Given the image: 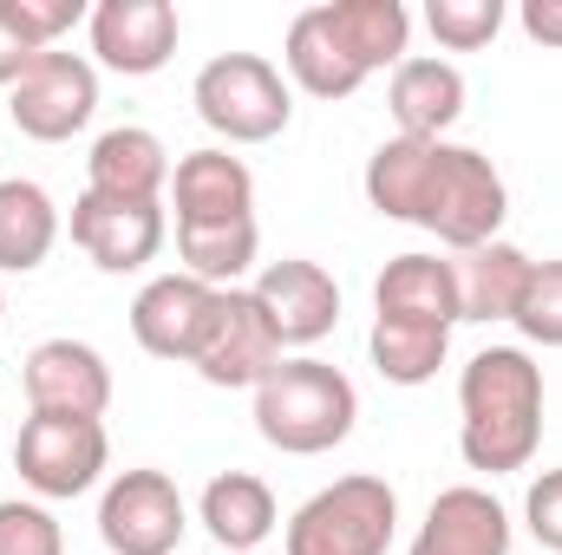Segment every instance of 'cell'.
<instances>
[{"instance_id":"4","label":"cell","mask_w":562,"mask_h":555,"mask_svg":"<svg viewBox=\"0 0 562 555\" xmlns=\"http://www.w3.org/2000/svg\"><path fill=\"white\" fill-rule=\"evenodd\" d=\"M393 530H400V490L386 477H373V471H353V477H334L327 490H314L288 517L281 550L288 555H386Z\"/></svg>"},{"instance_id":"32","label":"cell","mask_w":562,"mask_h":555,"mask_svg":"<svg viewBox=\"0 0 562 555\" xmlns=\"http://www.w3.org/2000/svg\"><path fill=\"white\" fill-rule=\"evenodd\" d=\"M33 59H40V46H33V39H26V26L13 20V0H0V86L13 92V86H20V72H26Z\"/></svg>"},{"instance_id":"31","label":"cell","mask_w":562,"mask_h":555,"mask_svg":"<svg viewBox=\"0 0 562 555\" xmlns=\"http://www.w3.org/2000/svg\"><path fill=\"white\" fill-rule=\"evenodd\" d=\"M524 523H530V536H537L550 555H562V471H543V477L530 484Z\"/></svg>"},{"instance_id":"24","label":"cell","mask_w":562,"mask_h":555,"mask_svg":"<svg viewBox=\"0 0 562 555\" xmlns=\"http://www.w3.org/2000/svg\"><path fill=\"white\" fill-rule=\"evenodd\" d=\"M367 353H373V373L386 386H431L438 366H445V353H451V327L406 320V314H373Z\"/></svg>"},{"instance_id":"13","label":"cell","mask_w":562,"mask_h":555,"mask_svg":"<svg viewBox=\"0 0 562 555\" xmlns=\"http://www.w3.org/2000/svg\"><path fill=\"white\" fill-rule=\"evenodd\" d=\"M216 294L223 287H203L196 275H157L138 287V301H132V340H138L150 360H177V366H190V353H196V340H203V327H210V314H216Z\"/></svg>"},{"instance_id":"25","label":"cell","mask_w":562,"mask_h":555,"mask_svg":"<svg viewBox=\"0 0 562 555\" xmlns=\"http://www.w3.org/2000/svg\"><path fill=\"white\" fill-rule=\"evenodd\" d=\"M530 256L517 249V242H484V249H471V256H458V294H464V320H517V301H524V287H530Z\"/></svg>"},{"instance_id":"5","label":"cell","mask_w":562,"mask_h":555,"mask_svg":"<svg viewBox=\"0 0 562 555\" xmlns=\"http://www.w3.org/2000/svg\"><path fill=\"white\" fill-rule=\"evenodd\" d=\"M190 105H196V118L223 144H269L294 118V86L281 79V66L262 59V53H216L196 72Z\"/></svg>"},{"instance_id":"11","label":"cell","mask_w":562,"mask_h":555,"mask_svg":"<svg viewBox=\"0 0 562 555\" xmlns=\"http://www.w3.org/2000/svg\"><path fill=\"white\" fill-rule=\"evenodd\" d=\"M86 33H92V66L125 72V79H150L170 66L183 20L170 0H99Z\"/></svg>"},{"instance_id":"20","label":"cell","mask_w":562,"mask_h":555,"mask_svg":"<svg viewBox=\"0 0 562 555\" xmlns=\"http://www.w3.org/2000/svg\"><path fill=\"white\" fill-rule=\"evenodd\" d=\"M281 79L301 86L307 99H353L367 86V66L327 33L321 7H301L288 20V39H281Z\"/></svg>"},{"instance_id":"17","label":"cell","mask_w":562,"mask_h":555,"mask_svg":"<svg viewBox=\"0 0 562 555\" xmlns=\"http://www.w3.org/2000/svg\"><path fill=\"white\" fill-rule=\"evenodd\" d=\"M170 150L157 132L144 125H112L92 138V157H86V190L99 196H125V203H164L170 196Z\"/></svg>"},{"instance_id":"22","label":"cell","mask_w":562,"mask_h":555,"mask_svg":"<svg viewBox=\"0 0 562 555\" xmlns=\"http://www.w3.org/2000/svg\"><path fill=\"white\" fill-rule=\"evenodd\" d=\"M321 20L367 66V79L413 59V13H406V0H321Z\"/></svg>"},{"instance_id":"26","label":"cell","mask_w":562,"mask_h":555,"mask_svg":"<svg viewBox=\"0 0 562 555\" xmlns=\"http://www.w3.org/2000/svg\"><path fill=\"white\" fill-rule=\"evenodd\" d=\"M262 256V229L256 216L243 223H183L177 229V262L183 275H196L203 287H243V275Z\"/></svg>"},{"instance_id":"30","label":"cell","mask_w":562,"mask_h":555,"mask_svg":"<svg viewBox=\"0 0 562 555\" xmlns=\"http://www.w3.org/2000/svg\"><path fill=\"white\" fill-rule=\"evenodd\" d=\"M13 20L26 26V39H33L40 53H53L79 20H92V7H86V0H13Z\"/></svg>"},{"instance_id":"33","label":"cell","mask_w":562,"mask_h":555,"mask_svg":"<svg viewBox=\"0 0 562 555\" xmlns=\"http://www.w3.org/2000/svg\"><path fill=\"white\" fill-rule=\"evenodd\" d=\"M517 26H524L537 46H562V0H524V7H517Z\"/></svg>"},{"instance_id":"23","label":"cell","mask_w":562,"mask_h":555,"mask_svg":"<svg viewBox=\"0 0 562 555\" xmlns=\"http://www.w3.org/2000/svg\"><path fill=\"white\" fill-rule=\"evenodd\" d=\"M59 242V203L33 177H0V275L46 269Z\"/></svg>"},{"instance_id":"2","label":"cell","mask_w":562,"mask_h":555,"mask_svg":"<svg viewBox=\"0 0 562 555\" xmlns=\"http://www.w3.org/2000/svg\"><path fill=\"white\" fill-rule=\"evenodd\" d=\"M543 444V366L524 347H484L458 373V451L484 477L530 471Z\"/></svg>"},{"instance_id":"14","label":"cell","mask_w":562,"mask_h":555,"mask_svg":"<svg viewBox=\"0 0 562 555\" xmlns=\"http://www.w3.org/2000/svg\"><path fill=\"white\" fill-rule=\"evenodd\" d=\"M256 301L276 320L281 347H321L340 327V281L327 275L321 262H301V256L269 262L256 275Z\"/></svg>"},{"instance_id":"15","label":"cell","mask_w":562,"mask_h":555,"mask_svg":"<svg viewBox=\"0 0 562 555\" xmlns=\"http://www.w3.org/2000/svg\"><path fill=\"white\" fill-rule=\"evenodd\" d=\"M170 209H177V229L183 223H243V216H256V170L243 157H229L223 144H203V150L177 157Z\"/></svg>"},{"instance_id":"9","label":"cell","mask_w":562,"mask_h":555,"mask_svg":"<svg viewBox=\"0 0 562 555\" xmlns=\"http://www.w3.org/2000/svg\"><path fill=\"white\" fill-rule=\"evenodd\" d=\"M7 112H13L20 138H33V144L79 138L92 125V112H99V66L86 53H59L53 46V53H40L20 72V86L7 92Z\"/></svg>"},{"instance_id":"10","label":"cell","mask_w":562,"mask_h":555,"mask_svg":"<svg viewBox=\"0 0 562 555\" xmlns=\"http://www.w3.org/2000/svg\"><path fill=\"white\" fill-rule=\"evenodd\" d=\"M72 242L86 249V262L99 275H138L164 256L170 216H164V203H125V196L79 190L72 196Z\"/></svg>"},{"instance_id":"6","label":"cell","mask_w":562,"mask_h":555,"mask_svg":"<svg viewBox=\"0 0 562 555\" xmlns=\"http://www.w3.org/2000/svg\"><path fill=\"white\" fill-rule=\"evenodd\" d=\"M13 471L40 503H72L112 471V438L105 418H66V412H33L20 424Z\"/></svg>"},{"instance_id":"8","label":"cell","mask_w":562,"mask_h":555,"mask_svg":"<svg viewBox=\"0 0 562 555\" xmlns=\"http://www.w3.org/2000/svg\"><path fill=\"white\" fill-rule=\"evenodd\" d=\"M99 536L112 555H177L190 536V503L170 471H119L99 497Z\"/></svg>"},{"instance_id":"19","label":"cell","mask_w":562,"mask_h":555,"mask_svg":"<svg viewBox=\"0 0 562 555\" xmlns=\"http://www.w3.org/2000/svg\"><path fill=\"white\" fill-rule=\"evenodd\" d=\"M386 112H393L400 138H445L464 118V72L438 53H413L406 66H393Z\"/></svg>"},{"instance_id":"12","label":"cell","mask_w":562,"mask_h":555,"mask_svg":"<svg viewBox=\"0 0 562 555\" xmlns=\"http://www.w3.org/2000/svg\"><path fill=\"white\" fill-rule=\"evenodd\" d=\"M26 380V406L33 412H66V418H105L112 406V366L99 347L59 333V340H40L20 366Z\"/></svg>"},{"instance_id":"29","label":"cell","mask_w":562,"mask_h":555,"mask_svg":"<svg viewBox=\"0 0 562 555\" xmlns=\"http://www.w3.org/2000/svg\"><path fill=\"white\" fill-rule=\"evenodd\" d=\"M510 327H517L530 347H562V256L530 269V287H524Z\"/></svg>"},{"instance_id":"3","label":"cell","mask_w":562,"mask_h":555,"mask_svg":"<svg viewBox=\"0 0 562 555\" xmlns=\"http://www.w3.org/2000/svg\"><path fill=\"white\" fill-rule=\"evenodd\" d=\"M360 424V393L340 366L301 353L281 360L276 373L256 386V431L276 444L281 457H321L334 444H347Z\"/></svg>"},{"instance_id":"21","label":"cell","mask_w":562,"mask_h":555,"mask_svg":"<svg viewBox=\"0 0 562 555\" xmlns=\"http://www.w3.org/2000/svg\"><path fill=\"white\" fill-rule=\"evenodd\" d=\"M373 314H406V320H438L458 327L464 320V294H458V262L445 256H393L373 281Z\"/></svg>"},{"instance_id":"28","label":"cell","mask_w":562,"mask_h":555,"mask_svg":"<svg viewBox=\"0 0 562 555\" xmlns=\"http://www.w3.org/2000/svg\"><path fill=\"white\" fill-rule=\"evenodd\" d=\"M0 555H66V530L40 497L0 503Z\"/></svg>"},{"instance_id":"18","label":"cell","mask_w":562,"mask_h":555,"mask_svg":"<svg viewBox=\"0 0 562 555\" xmlns=\"http://www.w3.org/2000/svg\"><path fill=\"white\" fill-rule=\"evenodd\" d=\"M196 523L210 530V543H216L223 555H256L281 530L276 490H269L256 471H223V477L203 484V497H196Z\"/></svg>"},{"instance_id":"27","label":"cell","mask_w":562,"mask_h":555,"mask_svg":"<svg viewBox=\"0 0 562 555\" xmlns=\"http://www.w3.org/2000/svg\"><path fill=\"white\" fill-rule=\"evenodd\" d=\"M504 20H510L504 0H431V7H425V26H431V39H438L445 53H477V46H491V39L504 33Z\"/></svg>"},{"instance_id":"16","label":"cell","mask_w":562,"mask_h":555,"mask_svg":"<svg viewBox=\"0 0 562 555\" xmlns=\"http://www.w3.org/2000/svg\"><path fill=\"white\" fill-rule=\"evenodd\" d=\"M406 555H510V510L484 484H451L431 497Z\"/></svg>"},{"instance_id":"34","label":"cell","mask_w":562,"mask_h":555,"mask_svg":"<svg viewBox=\"0 0 562 555\" xmlns=\"http://www.w3.org/2000/svg\"><path fill=\"white\" fill-rule=\"evenodd\" d=\"M0 320H7V294H0Z\"/></svg>"},{"instance_id":"7","label":"cell","mask_w":562,"mask_h":555,"mask_svg":"<svg viewBox=\"0 0 562 555\" xmlns=\"http://www.w3.org/2000/svg\"><path fill=\"white\" fill-rule=\"evenodd\" d=\"M281 360H288V347H281L276 320L262 314L256 287H223L216 314H210V327H203V340L190 353L196 380L216 386V393H256Z\"/></svg>"},{"instance_id":"1","label":"cell","mask_w":562,"mask_h":555,"mask_svg":"<svg viewBox=\"0 0 562 555\" xmlns=\"http://www.w3.org/2000/svg\"><path fill=\"white\" fill-rule=\"evenodd\" d=\"M360 190L386 223H413L425 236H438L451 256L497 242L510 216L504 170L477 144L451 138H386L367 157Z\"/></svg>"}]
</instances>
